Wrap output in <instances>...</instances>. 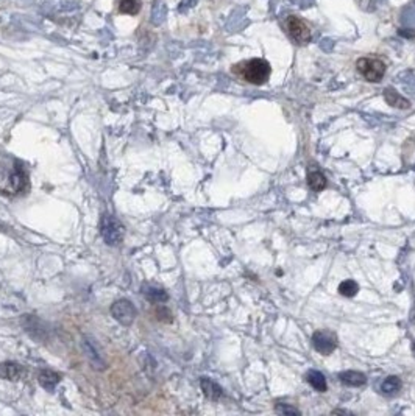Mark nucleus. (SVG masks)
I'll return each instance as SVG.
<instances>
[{
  "label": "nucleus",
  "mask_w": 415,
  "mask_h": 416,
  "mask_svg": "<svg viewBox=\"0 0 415 416\" xmlns=\"http://www.w3.org/2000/svg\"><path fill=\"white\" fill-rule=\"evenodd\" d=\"M100 234H102L106 245L117 246V245L122 243V240H123L125 228L114 215L105 214L100 220Z\"/></svg>",
  "instance_id": "nucleus-4"
},
{
  "label": "nucleus",
  "mask_w": 415,
  "mask_h": 416,
  "mask_svg": "<svg viewBox=\"0 0 415 416\" xmlns=\"http://www.w3.org/2000/svg\"><path fill=\"white\" fill-rule=\"evenodd\" d=\"M312 346L322 356H329L337 348V339L329 330H317L312 335Z\"/></svg>",
  "instance_id": "nucleus-7"
},
{
  "label": "nucleus",
  "mask_w": 415,
  "mask_h": 416,
  "mask_svg": "<svg viewBox=\"0 0 415 416\" xmlns=\"http://www.w3.org/2000/svg\"><path fill=\"white\" fill-rule=\"evenodd\" d=\"M111 315H113L114 319H117L120 324L130 326L134 321L137 312H136V309H134L131 301H128V299H119V301H116L113 304V306H111Z\"/></svg>",
  "instance_id": "nucleus-6"
},
{
  "label": "nucleus",
  "mask_w": 415,
  "mask_h": 416,
  "mask_svg": "<svg viewBox=\"0 0 415 416\" xmlns=\"http://www.w3.org/2000/svg\"><path fill=\"white\" fill-rule=\"evenodd\" d=\"M276 411H278V413H283V414H295V416L300 414V411H298L297 408H294V407H287V405H283V404L276 405Z\"/></svg>",
  "instance_id": "nucleus-21"
},
{
  "label": "nucleus",
  "mask_w": 415,
  "mask_h": 416,
  "mask_svg": "<svg viewBox=\"0 0 415 416\" xmlns=\"http://www.w3.org/2000/svg\"><path fill=\"white\" fill-rule=\"evenodd\" d=\"M284 27H286L287 35H289L292 38V41L295 44H298V45L308 44L311 41V38H312L311 27L303 19H300L298 16H295V14L287 16L286 21H284Z\"/></svg>",
  "instance_id": "nucleus-5"
},
{
  "label": "nucleus",
  "mask_w": 415,
  "mask_h": 416,
  "mask_svg": "<svg viewBox=\"0 0 415 416\" xmlns=\"http://www.w3.org/2000/svg\"><path fill=\"white\" fill-rule=\"evenodd\" d=\"M384 100L392 108H398V109H409L410 108V102L407 99H404L401 94H398L393 88H387L384 91Z\"/></svg>",
  "instance_id": "nucleus-10"
},
{
  "label": "nucleus",
  "mask_w": 415,
  "mask_h": 416,
  "mask_svg": "<svg viewBox=\"0 0 415 416\" xmlns=\"http://www.w3.org/2000/svg\"><path fill=\"white\" fill-rule=\"evenodd\" d=\"M337 377L347 387H364L367 383L365 374H362L359 371H343Z\"/></svg>",
  "instance_id": "nucleus-12"
},
{
  "label": "nucleus",
  "mask_w": 415,
  "mask_h": 416,
  "mask_svg": "<svg viewBox=\"0 0 415 416\" xmlns=\"http://www.w3.org/2000/svg\"><path fill=\"white\" fill-rule=\"evenodd\" d=\"M308 186L314 192H320L326 187V178L322 172L318 170H309L308 173Z\"/></svg>",
  "instance_id": "nucleus-16"
},
{
  "label": "nucleus",
  "mask_w": 415,
  "mask_h": 416,
  "mask_svg": "<svg viewBox=\"0 0 415 416\" xmlns=\"http://www.w3.org/2000/svg\"><path fill=\"white\" fill-rule=\"evenodd\" d=\"M339 293L342 296H347V298H351V296H355L358 292H359V285L355 282V281H351V279H347L343 281L340 285H339Z\"/></svg>",
  "instance_id": "nucleus-19"
},
{
  "label": "nucleus",
  "mask_w": 415,
  "mask_h": 416,
  "mask_svg": "<svg viewBox=\"0 0 415 416\" xmlns=\"http://www.w3.org/2000/svg\"><path fill=\"white\" fill-rule=\"evenodd\" d=\"M306 380H308L309 385H311L315 391H318V393H325V391H326V388H328L325 376H323L320 371H317V370H311V371H308V374H306Z\"/></svg>",
  "instance_id": "nucleus-14"
},
{
  "label": "nucleus",
  "mask_w": 415,
  "mask_h": 416,
  "mask_svg": "<svg viewBox=\"0 0 415 416\" xmlns=\"http://www.w3.org/2000/svg\"><path fill=\"white\" fill-rule=\"evenodd\" d=\"M59 374L52 371V370H44L39 373V383L45 388V390H49V391H53L55 387L59 383Z\"/></svg>",
  "instance_id": "nucleus-15"
},
{
  "label": "nucleus",
  "mask_w": 415,
  "mask_h": 416,
  "mask_svg": "<svg viewBox=\"0 0 415 416\" xmlns=\"http://www.w3.org/2000/svg\"><path fill=\"white\" fill-rule=\"evenodd\" d=\"M27 184L28 175L24 164L13 154L0 151V194L5 197L21 195Z\"/></svg>",
  "instance_id": "nucleus-1"
},
{
  "label": "nucleus",
  "mask_w": 415,
  "mask_h": 416,
  "mask_svg": "<svg viewBox=\"0 0 415 416\" xmlns=\"http://www.w3.org/2000/svg\"><path fill=\"white\" fill-rule=\"evenodd\" d=\"M400 388H401V380L396 376H390L381 383V391L384 394H396L400 391Z\"/></svg>",
  "instance_id": "nucleus-18"
},
{
  "label": "nucleus",
  "mask_w": 415,
  "mask_h": 416,
  "mask_svg": "<svg viewBox=\"0 0 415 416\" xmlns=\"http://www.w3.org/2000/svg\"><path fill=\"white\" fill-rule=\"evenodd\" d=\"M231 72L237 78L244 79L245 83L262 86L268 81L270 73H272V67H270L268 61L262 58H253V59H247L234 64L231 67Z\"/></svg>",
  "instance_id": "nucleus-2"
},
{
  "label": "nucleus",
  "mask_w": 415,
  "mask_h": 416,
  "mask_svg": "<svg viewBox=\"0 0 415 416\" xmlns=\"http://www.w3.org/2000/svg\"><path fill=\"white\" fill-rule=\"evenodd\" d=\"M142 10L141 0H120L119 2V13L120 14H128V16H136Z\"/></svg>",
  "instance_id": "nucleus-17"
},
{
  "label": "nucleus",
  "mask_w": 415,
  "mask_h": 416,
  "mask_svg": "<svg viewBox=\"0 0 415 416\" xmlns=\"http://www.w3.org/2000/svg\"><path fill=\"white\" fill-rule=\"evenodd\" d=\"M356 70L362 78L370 83H379L386 75L387 66L381 58L375 56H362L356 61Z\"/></svg>",
  "instance_id": "nucleus-3"
},
{
  "label": "nucleus",
  "mask_w": 415,
  "mask_h": 416,
  "mask_svg": "<svg viewBox=\"0 0 415 416\" xmlns=\"http://www.w3.org/2000/svg\"><path fill=\"white\" fill-rule=\"evenodd\" d=\"M156 316H158L159 321H163V323H172V321H173V315H172V312H170L167 307H164V306H161V307L156 309Z\"/></svg>",
  "instance_id": "nucleus-20"
},
{
  "label": "nucleus",
  "mask_w": 415,
  "mask_h": 416,
  "mask_svg": "<svg viewBox=\"0 0 415 416\" xmlns=\"http://www.w3.org/2000/svg\"><path fill=\"white\" fill-rule=\"evenodd\" d=\"M141 292L144 295V298L149 299L150 302H156V304H163L169 299V295L166 290L159 289L156 285H152V284H144L141 287Z\"/></svg>",
  "instance_id": "nucleus-9"
},
{
  "label": "nucleus",
  "mask_w": 415,
  "mask_h": 416,
  "mask_svg": "<svg viewBox=\"0 0 415 416\" xmlns=\"http://www.w3.org/2000/svg\"><path fill=\"white\" fill-rule=\"evenodd\" d=\"M412 353H413V356H415V342L412 343Z\"/></svg>",
  "instance_id": "nucleus-22"
},
{
  "label": "nucleus",
  "mask_w": 415,
  "mask_h": 416,
  "mask_svg": "<svg viewBox=\"0 0 415 416\" xmlns=\"http://www.w3.org/2000/svg\"><path fill=\"white\" fill-rule=\"evenodd\" d=\"M83 349H85V356L88 357V360L91 362V365L95 368V370H105L106 362L103 360V356L100 354V349H99L97 343L89 337H85Z\"/></svg>",
  "instance_id": "nucleus-8"
},
{
  "label": "nucleus",
  "mask_w": 415,
  "mask_h": 416,
  "mask_svg": "<svg viewBox=\"0 0 415 416\" xmlns=\"http://www.w3.org/2000/svg\"><path fill=\"white\" fill-rule=\"evenodd\" d=\"M200 387H201V391L204 393V396L208 399H211V401H217V399H220L223 394V390L219 383H216L214 380L208 379V377L200 379Z\"/></svg>",
  "instance_id": "nucleus-11"
},
{
  "label": "nucleus",
  "mask_w": 415,
  "mask_h": 416,
  "mask_svg": "<svg viewBox=\"0 0 415 416\" xmlns=\"http://www.w3.org/2000/svg\"><path fill=\"white\" fill-rule=\"evenodd\" d=\"M22 373V366L16 362H4L0 365V377L5 380H18Z\"/></svg>",
  "instance_id": "nucleus-13"
}]
</instances>
